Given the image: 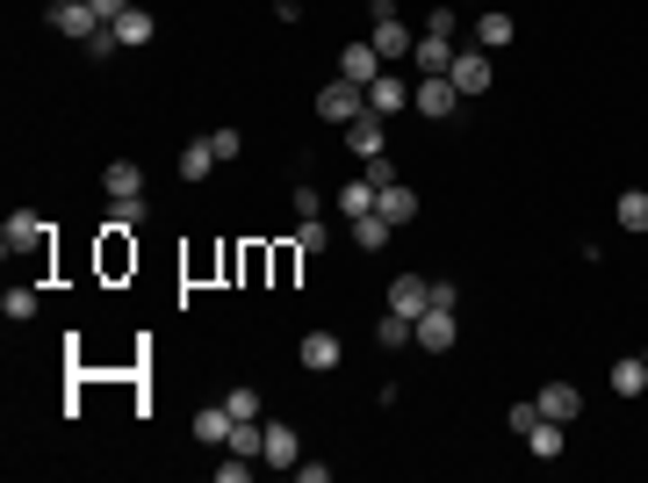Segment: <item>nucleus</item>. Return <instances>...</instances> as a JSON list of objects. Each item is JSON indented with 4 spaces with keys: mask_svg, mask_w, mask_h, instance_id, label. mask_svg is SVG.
Returning <instances> with one entry per match:
<instances>
[{
    "mask_svg": "<svg viewBox=\"0 0 648 483\" xmlns=\"http://www.w3.org/2000/svg\"><path fill=\"white\" fill-rule=\"evenodd\" d=\"M368 8H375V36H368V44L382 51V66H396V58H410V44H418V36H410V22L396 15V0H368Z\"/></svg>",
    "mask_w": 648,
    "mask_h": 483,
    "instance_id": "nucleus-1",
    "label": "nucleus"
},
{
    "mask_svg": "<svg viewBox=\"0 0 648 483\" xmlns=\"http://www.w3.org/2000/svg\"><path fill=\"white\" fill-rule=\"evenodd\" d=\"M44 22H51L58 36H72V44H94V36L108 30V22L94 15V0H51V8H44Z\"/></svg>",
    "mask_w": 648,
    "mask_h": 483,
    "instance_id": "nucleus-2",
    "label": "nucleus"
},
{
    "mask_svg": "<svg viewBox=\"0 0 648 483\" xmlns=\"http://www.w3.org/2000/svg\"><path fill=\"white\" fill-rule=\"evenodd\" d=\"M317 116H324V123H339V130H346V123H360V116H368V87H354V80H324V87H317Z\"/></svg>",
    "mask_w": 648,
    "mask_h": 483,
    "instance_id": "nucleus-3",
    "label": "nucleus"
},
{
    "mask_svg": "<svg viewBox=\"0 0 648 483\" xmlns=\"http://www.w3.org/2000/svg\"><path fill=\"white\" fill-rule=\"evenodd\" d=\"M44 245H51V225H44L36 209H15V217L0 225V253H8V260H15V253H44Z\"/></svg>",
    "mask_w": 648,
    "mask_h": 483,
    "instance_id": "nucleus-4",
    "label": "nucleus"
},
{
    "mask_svg": "<svg viewBox=\"0 0 648 483\" xmlns=\"http://www.w3.org/2000/svg\"><path fill=\"white\" fill-rule=\"evenodd\" d=\"M454 340H461V325H454V311H440V303L410 325V346H418V354H454Z\"/></svg>",
    "mask_w": 648,
    "mask_h": 483,
    "instance_id": "nucleus-5",
    "label": "nucleus"
},
{
    "mask_svg": "<svg viewBox=\"0 0 648 483\" xmlns=\"http://www.w3.org/2000/svg\"><path fill=\"white\" fill-rule=\"evenodd\" d=\"M454 94L461 102H476V94H490V58H483V44H468V51H454Z\"/></svg>",
    "mask_w": 648,
    "mask_h": 483,
    "instance_id": "nucleus-6",
    "label": "nucleus"
},
{
    "mask_svg": "<svg viewBox=\"0 0 648 483\" xmlns=\"http://www.w3.org/2000/svg\"><path fill=\"white\" fill-rule=\"evenodd\" d=\"M296 354H303V368H310V376H332V368L346 361V346H339V332H324V325H310V332H303V346H296Z\"/></svg>",
    "mask_w": 648,
    "mask_h": 483,
    "instance_id": "nucleus-7",
    "label": "nucleus"
},
{
    "mask_svg": "<svg viewBox=\"0 0 648 483\" xmlns=\"http://www.w3.org/2000/svg\"><path fill=\"white\" fill-rule=\"evenodd\" d=\"M404 108H410V80L390 66L375 87H368V116H382V123H390V116H404Z\"/></svg>",
    "mask_w": 648,
    "mask_h": 483,
    "instance_id": "nucleus-8",
    "label": "nucleus"
},
{
    "mask_svg": "<svg viewBox=\"0 0 648 483\" xmlns=\"http://www.w3.org/2000/svg\"><path fill=\"white\" fill-rule=\"evenodd\" d=\"M410 108H418L426 123H447L461 108V94H454V80H418L410 87Z\"/></svg>",
    "mask_w": 648,
    "mask_h": 483,
    "instance_id": "nucleus-9",
    "label": "nucleus"
},
{
    "mask_svg": "<svg viewBox=\"0 0 648 483\" xmlns=\"http://www.w3.org/2000/svg\"><path fill=\"white\" fill-rule=\"evenodd\" d=\"M410 66H418V80H447V72H454V36H418V44H410Z\"/></svg>",
    "mask_w": 648,
    "mask_h": 483,
    "instance_id": "nucleus-10",
    "label": "nucleus"
},
{
    "mask_svg": "<svg viewBox=\"0 0 648 483\" xmlns=\"http://www.w3.org/2000/svg\"><path fill=\"white\" fill-rule=\"evenodd\" d=\"M346 152H354L360 166H368V159H382V152H390V123H382V116H360V123H346Z\"/></svg>",
    "mask_w": 648,
    "mask_h": 483,
    "instance_id": "nucleus-11",
    "label": "nucleus"
},
{
    "mask_svg": "<svg viewBox=\"0 0 648 483\" xmlns=\"http://www.w3.org/2000/svg\"><path fill=\"white\" fill-rule=\"evenodd\" d=\"M533 404H541L547 418H563V426H577V418H583V390H577V382H541Z\"/></svg>",
    "mask_w": 648,
    "mask_h": 483,
    "instance_id": "nucleus-12",
    "label": "nucleus"
},
{
    "mask_svg": "<svg viewBox=\"0 0 648 483\" xmlns=\"http://www.w3.org/2000/svg\"><path fill=\"white\" fill-rule=\"evenodd\" d=\"M390 311L418 325V318L432 311V281H418V275H396V281H390Z\"/></svg>",
    "mask_w": 648,
    "mask_h": 483,
    "instance_id": "nucleus-13",
    "label": "nucleus"
},
{
    "mask_svg": "<svg viewBox=\"0 0 648 483\" xmlns=\"http://www.w3.org/2000/svg\"><path fill=\"white\" fill-rule=\"evenodd\" d=\"M382 72H390V66H382V51H375V44H346V51H339V80H354V87H375Z\"/></svg>",
    "mask_w": 648,
    "mask_h": 483,
    "instance_id": "nucleus-14",
    "label": "nucleus"
},
{
    "mask_svg": "<svg viewBox=\"0 0 648 483\" xmlns=\"http://www.w3.org/2000/svg\"><path fill=\"white\" fill-rule=\"evenodd\" d=\"M108 36H116L123 51H144V44L159 36V22H152V8H123V15L108 22Z\"/></svg>",
    "mask_w": 648,
    "mask_h": 483,
    "instance_id": "nucleus-15",
    "label": "nucleus"
},
{
    "mask_svg": "<svg viewBox=\"0 0 648 483\" xmlns=\"http://www.w3.org/2000/svg\"><path fill=\"white\" fill-rule=\"evenodd\" d=\"M526 448H533V462H563V448H569V440H563V418H533V426H526Z\"/></svg>",
    "mask_w": 648,
    "mask_h": 483,
    "instance_id": "nucleus-16",
    "label": "nucleus"
},
{
    "mask_svg": "<svg viewBox=\"0 0 648 483\" xmlns=\"http://www.w3.org/2000/svg\"><path fill=\"white\" fill-rule=\"evenodd\" d=\"M332 203H339V217H346V225H354V217H368V209L382 203V188H375V181H368V173H354V181H346V188L332 195Z\"/></svg>",
    "mask_w": 648,
    "mask_h": 483,
    "instance_id": "nucleus-17",
    "label": "nucleus"
},
{
    "mask_svg": "<svg viewBox=\"0 0 648 483\" xmlns=\"http://www.w3.org/2000/svg\"><path fill=\"white\" fill-rule=\"evenodd\" d=\"M259 462H267V469H296V462H303L296 426H281V418H274V426H267V455H259Z\"/></svg>",
    "mask_w": 648,
    "mask_h": 483,
    "instance_id": "nucleus-18",
    "label": "nucleus"
},
{
    "mask_svg": "<svg viewBox=\"0 0 648 483\" xmlns=\"http://www.w3.org/2000/svg\"><path fill=\"white\" fill-rule=\"evenodd\" d=\"M512 36H519V22L505 15V8H483V15H476V44H483V51H505Z\"/></svg>",
    "mask_w": 648,
    "mask_h": 483,
    "instance_id": "nucleus-19",
    "label": "nucleus"
},
{
    "mask_svg": "<svg viewBox=\"0 0 648 483\" xmlns=\"http://www.w3.org/2000/svg\"><path fill=\"white\" fill-rule=\"evenodd\" d=\"M217 166H223V159H217V145H209V138H188V145H181V181H209Z\"/></svg>",
    "mask_w": 648,
    "mask_h": 483,
    "instance_id": "nucleus-20",
    "label": "nucleus"
},
{
    "mask_svg": "<svg viewBox=\"0 0 648 483\" xmlns=\"http://www.w3.org/2000/svg\"><path fill=\"white\" fill-rule=\"evenodd\" d=\"M605 382H613V398H641V390H648V361H641V354H627V361L605 368Z\"/></svg>",
    "mask_w": 648,
    "mask_h": 483,
    "instance_id": "nucleus-21",
    "label": "nucleus"
},
{
    "mask_svg": "<svg viewBox=\"0 0 648 483\" xmlns=\"http://www.w3.org/2000/svg\"><path fill=\"white\" fill-rule=\"evenodd\" d=\"M390 239H396V225L382 217V209H368V217H354V245H360V253H382Z\"/></svg>",
    "mask_w": 648,
    "mask_h": 483,
    "instance_id": "nucleus-22",
    "label": "nucleus"
},
{
    "mask_svg": "<svg viewBox=\"0 0 648 483\" xmlns=\"http://www.w3.org/2000/svg\"><path fill=\"white\" fill-rule=\"evenodd\" d=\"M375 209H382V217H390L396 231H404L410 217H418V188H404V181H390V188H382V203H375Z\"/></svg>",
    "mask_w": 648,
    "mask_h": 483,
    "instance_id": "nucleus-23",
    "label": "nucleus"
},
{
    "mask_svg": "<svg viewBox=\"0 0 648 483\" xmlns=\"http://www.w3.org/2000/svg\"><path fill=\"white\" fill-rule=\"evenodd\" d=\"M102 188H108V203H123V195H144V173H137V159H116V166L102 173Z\"/></svg>",
    "mask_w": 648,
    "mask_h": 483,
    "instance_id": "nucleus-24",
    "label": "nucleus"
},
{
    "mask_svg": "<svg viewBox=\"0 0 648 483\" xmlns=\"http://www.w3.org/2000/svg\"><path fill=\"white\" fill-rule=\"evenodd\" d=\"M195 440H202V448H223V440H231V412H223V404H202V412H195Z\"/></svg>",
    "mask_w": 648,
    "mask_h": 483,
    "instance_id": "nucleus-25",
    "label": "nucleus"
},
{
    "mask_svg": "<svg viewBox=\"0 0 648 483\" xmlns=\"http://www.w3.org/2000/svg\"><path fill=\"white\" fill-rule=\"evenodd\" d=\"M613 217H620V231H641V239H648V188H627L613 203Z\"/></svg>",
    "mask_w": 648,
    "mask_h": 483,
    "instance_id": "nucleus-26",
    "label": "nucleus"
},
{
    "mask_svg": "<svg viewBox=\"0 0 648 483\" xmlns=\"http://www.w3.org/2000/svg\"><path fill=\"white\" fill-rule=\"evenodd\" d=\"M144 225V195H123V203H108V231H137Z\"/></svg>",
    "mask_w": 648,
    "mask_h": 483,
    "instance_id": "nucleus-27",
    "label": "nucleus"
},
{
    "mask_svg": "<svg viewBox=\"0 0 648 483\" xmlns=\"http://www.w3.org/2000/svg\"><path fill=\"white\" fill-rule=\"evenodd\" d=\"M324 239H332V231H324V217H296V253H324Z\"/></svg>",
    "mask_w": 648,
    "mask_h": 483,
    "instance_id": "nucleus-28",
    "label": "nucleus"
},
{
    "mask_svg": "<svg viewBox=\"0 0 648 483\" xmlns=\"http://www.w3.org/2000/svg\"><path fill=\"white\" fill-rule=\"evenodd\" d=\"M375 340H382V346H410V318H396V311H382V325H375Z\"/></svg>",
    "mask_w": 648,
    "mask_h": 483,
    "instance_id": "nucleus-29",
    "label": "nucleus"
},
{
    "mask_svg": "<svg viewBox=\"0 0 648 483\" xmlns=\"http://www.w3.org/2000/svg\"><path fill=\"white\" fill-rule=\"evenodd\" d=\"M0 311L15 318V325H22V318H36V289H8V296H0Z\"/></svg>",
    "mask_w": 648,
    "mask_h": 483,
    "instance_id": "nucleus-30",
    "label": "nucleus"
},
{
    "mask_svg": "<svg viewBox=\"0 0 648 483\" xmlns=\"http://www.w3.org/2000/svg\"><path fill=\"white\" fill-rule=\"evenodd\" d=\"M289 203H296V217H324V195L310 188V181H296V195H289Z\"/></svg>",
    "mask_w": 648,
    "mask_h": 483,
    "instance_id": "nucleus-31",
    "label": "nucleus"
},
{
    "mask_svg": "<svg viewBox=\"0 0 648 483\" xmlns=\"http://www.w3.org/2000/svg\"><path fill=\"white\" fill-rule=\"evenodd\" d=\"M223 412H231V418H259V390H231V398H223Z\"/></svg>",
    "mask_w": 648,
    "mask_h": 483,
    "instance_id": "nucleus-32",
    "label": "nucleus"
},
{
    "mask_svg": "<svg viewBox=\"0 0 648 483\" xmlns=\"http://www.w3.org/2000/svg\"><path fill=\"white\" fill-rule=\"evenodd\" d=\"M360 173H368V181H375V188H390V181H404V173H396V159H390V152H382V159H368V166H360Z\"/></svg>",
    "mask_w": 648,
    "mask_h": 483,
    "instance_id": "nucleus-33",
    "label": "nucleus"
},
{
    "mask_svg": "<svg viewBox=\"0 0 648 483\" xmlns=\"http://www.w3.org/2000/svg\"><path fill=\"white\" fill-rule=\"evenodd\" d=\"M245 469H253L245 455H231V448H223V462H217V483H245Z\"/></svg>",
    "mask_w": 648,
    "mask_h": 483,
    "instance_id": "nucleus-34",
    "label": "nucleus"
},
{
    "mask_svg": "<svg viewBox=\"0 0 648 483\" xmlns=\"http://www.w3.org/2000/svg\"><path fill=\"white\" fill-rule=\"evenodd\" d=\"M454 22H461V15H454V8H447V0H440V8H432V15H426V36H454Z\"/></svg>",
    "mask_w": 648,
    "mask_h": 483,
    "instance_id": "nucleus-35",
    "label": "nucleus"
},
{
    "mask_svg": "<svg viewBox=\"0 0 648 483\" xmlns=\"http://www.w3.org/2000/svg\"><path fill=\"white\" fill-rule=\"evenodd\" d=\"M209 145H217V159H239V152H245L239 130H209Z\"/></svg>",
    "mask_w": 648,
    "mask_h": 483,
    "instance_id": "nucleus-36",
    "label": "nucleus"
},
{
    "mask_svg": "<svg viewBox=\"0 0 648 483\" xmlns=\"http://www.w3.org/2000/svg\"><path fill=\"white\" fill-rule=\"evenodd\" d=\"M533 418H541V404H533V398H526V404H512V433H519V440H526Z\"/></svg>",
    "mask_w": 648,
    "mask_h": 483,
    "instance_id": "nucleus-37",
    "label": "nucleus"
},
{
    "mask_svg": "<svg viewBox=\"0 0 648 483\" xmlns=\"http://www.w3.org/2000/svg\"><path fill=\"white\" fill-rule=\"evenodd\" d=\"M123 8H137V0H94V15H102V22H116Z\"/></svg>",
    "mask_w": 648,
    "mask_h": 483,
    "instance_id": "nucleus-38",
    "label": "nucleus"
},
{
    "mask_svg": "<svg viewBox=\"0 0 648 483\" xmlns=\"http://www.w3.org/2000/svg\"><path fill=\"white\" fill-rule=\"evenodd\" d=\"M468 8H476V15H483V0H468Z\"/></svg>",
    "mask_w": 648,
    "mask_h": 483,
    "instance_id": "nucleus-39",
    "label": "nucleus"
},
{
    "mask_svg": "<svg viewBox=\"0 0 648 483\" xmlns=\"http://www.w3.org/2000/svg\"><path fill=\"white\" fill-rule=\"evenodd\" d=\"M641 361H648V354H641Z\"/></svg>",
    "mask_w": 648,
    "mask_h": 483,
    "instance_id": "nucleus-40",
    "label": "nucleus"
}]
</instances>
